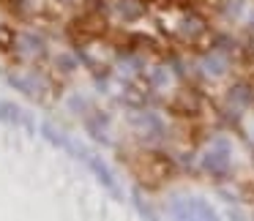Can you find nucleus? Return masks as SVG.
<instances>
[{
  "instance_id": "f257e3e1",
  "label": "nucleus",
  "mask_w": 254,
  "mask_h": 221,
  "mask_svg": "<svg viewBox=\"0 0 254 221\" xmlns=\"http://www.w3.org/2000/svg\"><path fill=\"white\" fill-rule=\"evenodd\" d=\"M170 208L178 219H216V210L199 197H178L170 202Z\"/></svg>"
},
{
  "instance_id": "f03ea898",
  "label": "nucleus",
  "mask_w": 254,
  "mask_h": 221,
  "mask_svg": "<svg viewBox=\"0 0 254 221\" xmlns=\"http://www.w3.org/2000/svg\"><path fill=\"white\" fill-rule=\"evenodd\" d=\"M199 166H202L205 172H210V175H216V177L227 175V172H230V145L219 142L213 150H208V153L202 156Z\"/></svg>"
},
{
  "instance_id": "7ed1b4c3",
  "label": "nucleus",
  "mask_w": 254,
  "mask_h": 221,
  "mask_svg": "<svg viewBox=\"0 0 254 221\" xmlns=\"http://www.w3.org/2000/svg\"><path fill=\"white\" fill-rule=\"evenodd\" d=\"M82 161H85V164L90 166V172H93V175H96V180H99L101 186L107 188V191H112V197H118V199H121V186H118L115 175H112V172H110V166L104 164V159H99V156H96V153H88V156H85Z\"/></svg>"
},
{
  "instance_id": "20e7f679",
  "label": "nucleus",
  "mask_w": 254,
  "mask_h": 221,
  "mask_svg": "<svg viewBox=\"0 0 254 221\" xmlns=\"http://www.w3.org/2000/svg\"><path fill=\"white\" fill-rule=\"evenodd\" d=\"M0 123H8V126H30L33 117L17 107L14 101H0Z\"/></svg>"
},
{
  "instance_id": "39448f33",
  "label": "nucleus",
  "mask_w": 254,
  "mask_h": 221,
  "mask_svg": "<svg viewBox=\"0 0 254 221\" xmlns=\"http://www.w3.org/2000/svg\"><path fill=\"white\" fill-rule=\"evenodd\" d=\"M39 131H41V137H44L50 145H55V148H66V150H71V153H74V142H71L68 137H63V134L58 131L55 126H50V123H41Z\"/></svg>"
},
{
  "instance_id": "423d86ee",
  "label": "nucleus",
  "mask_w": 254,
  "mask_h": 221,
  "mask_svg": "<svg viewBox=\"0 0 254 221\" xmlns=\"http://www.w3.org/2000/svg\"><path fill=\"white\" fill-rule=\"evenodd\" d=\"M227 99H230L232 104H238V107H249L254 101V93H252L249 85L238 82V85H232V88H230V96H227Z\"/></svg>"
},
{
  "instance_id": "0eeeda50",
  "label": "nucleus",
  "mask_w": 254,
  "mask_h": 221,
  "mask_svg": "<svg viewBox=\"0 0 254 221\" xmlns=\"http://www.w3.org/2000/svg\"><path fill=\"white\" fill-rule=\"evenodd\" d=\"M118 11H123V17H126V19H137L139 11H142V6H139L137 0H123L121 6H118Z\"/></svg>"
},
{
  "instance_id": "6e6552de",
  "label": "nucleus",
  "mask_w": 254,
  "mask_h": 221,
  "mask_svg": "<svg viewBox=\"0 0 254 221\" xmlns=\"http://www.w3.org/2000/svg\"><path fill=\"white\" fill-rule=\"evenodd\" d=\"M205 66H208V71H213V74H224L227 63L224 60H216V57H205Z\"/></svg>"
}]
</instances>
